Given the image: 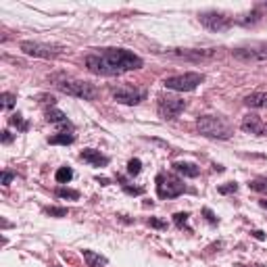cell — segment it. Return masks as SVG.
<instances>
[{"label":"cell","instance_id":"6da1fadb","mask_svg":"<svg viewBox=\"0 0 267 267\" xmlns=\"http://www.w3.org/2000/svg\"><path fill=\"white\" fill-rule=\"evenodd\" d=\"M142 65L138 54L125 48H105L86 57V67L96 75H121L125 71H136Z\"/></svg>","mask_w":267,"mask_h":267},{"label":"cell","instance_id":"7a4b0ae2","mask_svg":"<svg viewBox=\"0 0 267 267\" xmlns=\"http://www.w3.org/2000/svg\"><path fill=\"white\" fill-rule=\"evenodd\" d=\"M50 81L57 86L63 94L67 96H73V98H83V101H94L96 98V88L88 81H81V79H75V77H69L65 73H57L52 75Z\"/></svg>","mask_w":267,"mask_h":267},{"label":"cell","instance_id":"3957f363","mask_svg":"<svg viewBox=\"0 0 267 267\" xmlns=\"http://www.w3.org/2000/svg\"><path fill=\"white\" fill-rule=\"evenodd\" d=\"M196 128H199V132L203 136H207V138L228 140L232 136V125L223 117H215V115L199 117V121H196Z\"/></svg>","mask_w":267,"mask_h":267},{"label":"cell","instance_id":"277c9868","mask_svg":"<svg viewBox=\"0 0 267 267\" xmlns=\"http://www.w3.org/2000/svg\"><path fill=\"white\" fill-rule=\"evenodd\" d=\"M203 81H205L203 73H182V75L167 77L163 81V86L167 90H175V92H190L194 88H199Z\"/></svg>","mask_w":267,"mask_h":267},{"label":"cell","instance_id":"5b68a950","mask_svg":"<svg viewBox=\"0 0 267 267\" xmlns=\"http://www.w3.org/2000/svg\"><path fill=\"white\" fill-rule=\"evenodd\" d=\"M186 190V186L173 175H165V173H159L157 175V194L159 199H175L182 192Z\"/></svg>","mask_w":267,"mask_h":267},{"label":"cell","instance_id":"8992f818","mask_svg":"<svg viewBox=\"0 0 267 267\" xmlns=\"http://www.w3.org/2000/svg\"><path fill=\"white\" fill-rule=\"evenodd\" d=\"M186 109V101H182L177 96H159L157 111L163 119H175L182 111Z\"/></svg>","mask_w":267,"mask_h":267},{"label":"cell","instance_id":"52a82bcc","mask_svg":"<svg viewBox=\"0 0 267 267\" xmlns=\"http://www.w3.org/2000/svg\"><path fill=\"white\" fill-rule=\"evenodd\" d=\"M199 21L207 27V30H211V32H223V30H228V27H232V23H234L232 17L223 15V13H217V11L201 13Z\"/></svg>","mask_w":267,"mask_h":267},{"label":"cell","instance_id":"ba28073f","mask_svg":"<svg viewBox=\"0 0 267 267\" xmlns=\"http://www.w3.org/2000/svg\"><path fill=\"white\" fill-rule=\"evenodd\" d=\"M232 57L244 63L252 61H267V44H250V46H240L232 50Z\"/></svg>","mask_w":267,"mask_h":267},{"label":"cell","instance_id":"9c48e42d","mask_svg":"<svg viewBox=\"0 0 267 267\" xmlns=\"http://www.w3.org/2000/svg\"><path fill=\"white\" fill-rule=\"evenodd\" d=\"M19 48L30 54V57H40V59H54L57 54H61V50L57 46H50V44H40V42H32V40H25L19 44Z\"/></svg>","mask_w":267,"mask_h":267},{"label":"cell","instance_id":"30bf717a","mask_svg":"<svg viewBox=\"0 0 267 267\" xmlns=\"http://www.w3.org/2000/svg\"><path fill=\"white\" fill-rule=\"evenodd\" d=\"M113 98L121 105H140L146 98V92L144 90H138L134 86H119L115 92H113Z\"/></svg>","mask_w":267,"mask_h":267},{"label":"cell","instance_id":"8fae6325","mask_svg":"<svg viewBox=\"0 0 267 267\" xmlns=\"http://www.w3.org/2000/svg\"><path fill=\"white\" fill-rule=\"evenodd\" d=\"M79 159L83 163H90L94 167H105L109 165V157H105V154H101V150H94V148H86L79 152Z\"/></svg>","mask_w":267,"mask_h":267},{"label":"cell","instance_id":"7c38bea8","mask_svg":"<svg viewBox=\"0 0 267 267\" xmlns=\"http://www.w3.org/2000/svg\"><path fill=\"white\" fill-rule=\"evenodd\" d=\"M242 130L244 132H248V134H263V130H265V125H263V121L259 119V115H246L244 119H242Z\"/></svg>","mask_w":267,"mask_h":267},{"label":"cell","instance_id":"4fadbf2b","mask_svg":"<svg viewBox=\"0 0 267 267\" xmlns=\"http://www.w3.org/2000/svg\"><path fill=\"white\" fill-rule=\"evenodd\" d=\"M171 54H173V57H180V59H196V61H201V59L213 57V50H173Z\"/></svg>","mask_w":267,"mask_h":267},{"label":"cell","instance_id":"5bb4252c","mask_svg":"<svg viewBox=\"0 0 267 267\" xmlns=\"http://www.w3.org/2000/svg\"><path fill=\"white\" fill-rule=\"evenodd\" d=\"M46 121L48 123H57V125H63V128H69L71 130V121L67 119V115L59 109H48L46 111Z\"/></svg>","mask_w":267,"mask_h":267},{"label":"cell","instance_id":"9a60e30c","mask_svg":"<svg viewBox=\"0 0 267 267\" xmlns=\"http://www.w3.org/2000/svg\"><path fill=\"white\" fill-rule=\"evenodd\" d=\"M244 105L250 109H267V94L265 92H252L244 98Z\"/></svg>","mask_w":267,"mask_h":267},{"label":"cell","instance_id":"2e32d148","mask_svg":"<svg viewBox=\"0 0 267 267\" xmlns=\"http://www.w3.org/2000/svg\"><path fill=\"white\" fill-rule=\"evenodd\" d=\"M173 169L184 177H199L201 173V167L194 163H173Z\"/></svg>","mask_w":267,"mask_h":267},{"label":"cell","instance_id":"e0dca14e","mask_svg":"<svg viewBox=\"0 0 267 267\" xmlns=\"http://www.w3.org/2000/svg\"><path fill=\"white\" fill-rule=\"evenodd\" d=\"M81 255H83V261L88 263V267H105V265H107V257L98 255V252H94V250L83 248Z\"/></svg>","mask_w":267,"mask_h":267},{"label":"cell","instance_id":"ac0fdd59","mask_svg":"<svg viewBox=\"0 0 267 267\" xmlns=\"http://www.w3.org/2000/svg\"><path fill=\"white\" fill-rule=\"evenodd\" d=\"M73 142H75V134L73 132H59L57 136L48 138V144H63V146H67V144H73Z\"/></svg>","mask_w":267,"mask_h":267},{"label":"cell","instance_id":"d6986e66","mask_svg":"<svg viewBox=\"0 0 267 267\" xmlns=\"http://www.w3.org/2000/svg\"><path fill=\"white\" fill-rule=\"evenodd\" d=\"M54 180H57L59 184H67V182L73 180V169L71 167H59L57 173H54Z\"/></svg>","mask_w":267,"mask_h":267},{"label":"cell","instance_id":"ffe728a7","mask_svg":"<svg viewBox=\"0 0 267 267\" xmlns=\"http://www.w3.org/2000/svg\"><path fill=\"white\" fill-rule=\"evenodd\" d=\"M9 123L15 125L19 132H27V130H30V123H27V121L21 117V113H13V115L9 117Z\"/></svg>","mask_w":267,"mask_h":267},{"label":"cell","instance_id":"44dd1931","mask_svg":"<svg viewBox=\"0 0 267 267\" xmlns=\"http://www.w3.org/2000/svg\"><path fill=\"white\" fill-rule=\"evenodd\" d=\"M248 188L255 192H267V177H255L248 182Z\"/></svg>","mask_w":267,"mask_h":267},{"label":"cell","instance_id":"7402d4cb","mask_svg":"<svg viewBox=\"0 0 267 267\" xmlns=\"http://www.w3.org/2000/svg\"><path fill=\"white\" fill-rule=\"evenodd\" d=\"M59 196V199H71V201H77L79 199V192L77 190H69V188H57V192H54Z\"/></svg>","mask_w":267,"mask_h":267},{"label":"cell","instance_id":"603a6c76","mask_svg":"<svg viewBox=\"0 0 267 267\" xmlns=\"http://www.w3.org/2000/svg\"><path fill=\"white\" fill-rule=\"evenodd\" d=\"M188 217H190L188 213H175V215H173V223H175L180 230H184V228L190 230V228H188Z\"/></svg>","mask_w":267,"mask_h":267},{"label":"cell","instance_id":"cb8c5ba5","mask_svg":"<svg viewBox=\"0 0 267 267\" xmlns=\"http://www.w3.org/2000/svg\"><path fill=\"white\" fill-rule=\"evenodd\" d=\"M140 169H142V161H140V159H132V161L128 163V173H130V175H138Z\"/></svg>","mask_w":267,"mask_h":267},{"label":"cell","instance_id":"d4e9b609","mask_svg":"<svg viewBox=\"0 0 267 267\" xmlns=\"http://www.w3.org/2000/svg\"><path fill=\"white\" fill-rule=\"evenodd\" d=\"M236 190H238V184H236V182H228V184H223V186L217 188L219 194H234Z\"/></svg>","mask_w":267,"mask_h":267},{"label":"cell","instance_id":"484cf974","mask_svg":"<svg viewBox=\"0 0 267 267\" xmlns=\"http://www.w3.org/2000/svg\"><path fill=\"white\" fill-rule=\"evenodd\" d=\"M13 107H15V94L5 92L3 94V109H13Z\"/></svg>","mask_w":267,"mask_h":267},{"label":"cell","instance_id":"4316f807","mask_svg":"<svg viewBox=\"0 0 267 267\" xmlns=\"http://www.w3.org/2000/svg\"><path fill=\"white\" fill-rule=\"evenodd\" d=\"M44 213H48V215H52V217H65V215H67V209L48 207V209H44Z\"/></svg>","mask_w":267,"mask_h":267},{"label":"cell","instance_id":"83f0119b","mask_svg":"<svg viewBox=\"0 0 267 267\" xmlns=\"http://www.w3.org/2000/svg\"><path fill=\"white\" fill-rule=\"evenodd\" d=\"M119 182H121V186H123V190H125V192H128V194H142V192H144L142 188H136V186H130V184H128V182H125V180H121V177H119Z\"/></svg>","mask_w":267,"mask_h":267},{"label":"cell","instance_id":"f1b7e54d","mask_svg":"<svg viewBox=\"0 0 267 267\" xmlns=\"http://www.w3.org/2000/svg\"><path fill=\"white\" fill-rule=\"evenodd\" d=\"M203 215L207 217V221H209V223H217V217H215V213H213V211H211L209 207H205V209H203Z\"/></svg>","mask_w":267,"mask_h":267},{"label":"cell","instance_id":"f546056e","mask_svg":"<svg viewBox=\"0 0 267 267\" xmlns=\"http://www.w3.org/2000/svg\"><path fill=\"white\" fill-rule=\"evenodd\" d=\"M148 226H152V228H159V230H163L165 228V221H161V219H148Z\"/></svg>","mask_w":267,"mask_h":267},{"label":"cell","instance_id":"4dcf8cb0","mask_svg":"<svg viewBox=\"0 0 267 267\" xmlns=\"http://www.w3.org/2000/svg\"><path fill=\"white\" fill-rule=\"evenodd\" d=\"M13 182V173L11 171H3V186H9Z\"/></svg>","mask_w":267,"mask_h":267},{"label":"cell","instance_id":"1f68e13d","mask_svg":"<svg viewBox=\"0 0 267 267\" xmlns=\"http://www.w3.org/2000/svg\"><path fill=\"white\" fill-rule=\"evenodd\" d=\"M11 142H13V134L9 130H5L3 132V144H11Z\"/></svg>","mask_w":267,"mask_h":267},{"label":"cell","instance_id":"d6a6232c","mask_svg":"<svg viewBox=\"0 0 267 267\" xmlns=\"http://www.w3.org/2000/svg\"><path fill=\"white\" fill-rule=\"evenodd\" d=\"M252 236H255L257 240H265V234H263L261 230H255V232H252Z\"/></svg>","mask_w":267,"mask_h":267},{"label":"cell","instance_id":"836d02e7","mask_svg":"<svg viewBox=\"0 0 267 267\" xmlns=\"http://www.w3.org/2000/svg\"><path fill=\"white\" fill-rule=\"evenodd\" d=\"M96 182H101L103 186H109V180L107 177H96Z\"/></svg>","mask_w":267,"mask_h":267},{"label":"cell","instance_id":"e575fe53","mask_svg":"<svg viewBox=\"0 0 267 267\" xmlns=\"http://www.w3.org/2000/svg\"><path fill=\"white\" fill-rule=\"evenodd\" d=\"M261 207H265V209H267V201H261Z\"/></svg>","mask_w":267,"mask_h":267},{"label":"cell","instance_id":"d590c367","mask_svg":"<svg viewBox=\"0 0 267 267\" xmlns=\"http://www.w3.org/2000/svg\"><path fill=\"white\" fill-rule=\"evenodd\" d=\"M263 134H265V136H267V125H265V130H263Z\"/></svg>","mask_w":267,"mask_h":267},{"label":"cell","instance_id":"8d00e7d4","mask_svg":"<svg viewBox=\"0 0 267 267\" xmlns=\"http://www.w3.org/2000/svg\"><path fill=\"white\" fill-rule=\"evenodd\" d=\"M52 267H61V265H52Z\"/></svg>","mask_w":267,"mask_h":267}]
</instances>
